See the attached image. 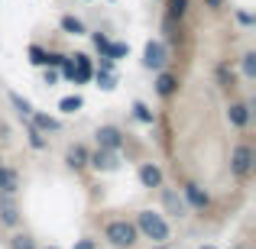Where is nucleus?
<instances>
[{
    "mask_svg": "<svg viewBox=\"0 0 256 249\" xmlns=\"http://www.w3.org/2000/svg\"><path fill=\"white\" fill-rule=\"evenodd\" d=\"M133 227H136V233H140V237L152 240V246L169 243V237H172L169 224H166V217H162L159 211H140L136 217H133Z\"/></svg>",
    "mask_w": 256,
    "mask_h": 249,
    "instance_id": "obj_1",
    "label": "nucleus"
},
{
    "mask_svg": "<svg viewBox=\"0 0 256 249\" xmlns=\"http://www.w3.org/2000/svg\"><path fill=\"white\" fill-rule=\"evenodd\" d=\"M104 240L110 246H117V249H133L140 243V233H136V227H133V220L114 217V220L104 224Z\"/></svg>",
    "mask_w": 256,
    "mask_h": 249,
    "instance_id": "obj_2",
    "label": "nucleus"
},
{
    "mask_svg": "<svg viewBox=\"0 0 256 249\" xmlns=\"http://www.w3.org/2000/svg\"><path fill=\"white\" fill-rule=\"evenodd\" d=\"M256 172V149L250 143H237L230 152V175L237 181H246Z\"/></svg>",
    "mask_w": 256,
    "mask_h": 249,
    "instance_id": "obj_3",
    "label": "nucleus"
},
{
    "mask_svg": "<svg viewBox=\"0 0 256 249\" xmlns=\"http://www.w3.org/2000/svg\"><path fill=\"white\" fill-rule=\"evenodd\" d=\"M62 75L68 78V81H75V84H84V81H91L94 78V65H91V58L88 55H68L65 58V65H62Z\"/></svg>",
    "mask_w": 256,
    "mask_h": 249,
    "instance_id": "obj_4",
    "label": "nucleus"
},
{
    "mask_svg": "<svg viewBox=\"0 0 256 249\" xmlns=\"http://www.w3.org/2000/svg\"><path fill=\"white\" fill-rule=\"evenodd\" d=\"M94 139H98V149H107V152H120L126 143V133L120 130V126H98L94 130Z\"/></svg>",
    "mask_w": 256,
    "mask_h": 249,
    "instance_id": "obj_5",
    "label": "nucleus"
},
{
    "mask_svg": "<svg viewBox=\"0 0 256 249\" xmlns=\"http://www.w3.org/2000/svg\"><path fill=\"white\" fill-rule=\"evenodd\" d=\"M159 198H162V211L169 214V217H175V220H185L188 214V204H185V198H182V191H175V188H159Z\"/></svg>",
    "mask_w": 256,
    "mask_h": 249,
    "instance_id": "obj_6",
    "label": "nucleus"
},
{
    "mask_svg": "<svg viewBox=\"0 0 256 249\" xmlns=\"http://www.w3.org/2000/svg\"><path fill=\"white\" fill-rule=\"evenodd\" d=\"M166 62H169V49H166V42H159V39H150L143 49V65L150 71H166Z\"/></svg>",
    "mask_w": 256,
    "mask_h": 249,
    "instance_id": "obj_7",
    "label": "nucleus"
},
{
    "mask_svg": "<svg viewBox=\"0 0 256 249\" xmlns=\"http://www.w3.org/2000/svg\"><path fill=\"white\" fill-rule=\"evenodd\" d=\"M182 198H185L188 211H208V207H211V194H208L198 181H185V185H182Z\"/></svg>",
    "mask_w": 256,
    "mask_h": 249,
    "instance_id": "obj_8",
    "label": "nucleus"
},
{
    "mask_svg": "<svg viewBox=\"0 0 256 249\" xmlns=\"http://www.w3.org/2000/svg\"><path fill=\"white\" fill-rule=\"evenodd\" d=\"M23 214H20V204H16V194H0V224L6 230H16Z\"/></svg>",
    "mask_w": 256,
    "mask_h": 249,
    "instance_id": "obj_9",
    "label": "nucleus"
},
{
    "mask_svg": "<svg viewBox=\"0 0 256 249\" xmlns=\"http://www.w3.org/2000/svg\"><path fill=\"white\" fill-rule=\"evenodd\" d=\"M88 168H94V172H117L120 168V152L94 149L91 156H88Z\"/></svg>",
    "mask_w": 256,
    "mask_h": 249,
    "instance_id": "obj_10",
    "label": "nucleus"
},
{
    "mask_svg": "<svg viewBox=\"0 0 256 249\" xmlns=\"http://www.w3.org/2000/svg\"><path fill=\"white\" fill-rule=\"evenodd\" d=\"M250 120H253L250 104H244V100H230V104H227V123H230V126L246 130V126H250Z\"/></svg>",
    "mask_w": 256,
    "mask_h": 249,
    "instance_id": "obj_11",
    "label": "nucleus"
},
{
    "mask_svg": "<svg viewBox=\"0 0 256 249\" xmlns=\"http://www.w3.org/2000/svg\"><path fill=\"white\" fill-rule=\"evenodd\" d=\"M88 156H91V149L82 143H72L68 149H65V165L72 168V172H84L88 168Z\"/></svg>",
    "mask_w": 256,
    "mask_h": 249,
    "instance_id": "obj_12",
    "label": "nucleus"
},
{
    "mask_svg": "<svg viewBox=\"0 0 256 249\" xmlns=\"http://www.w3.org/2000/svg\"><path fill=\"white\" fill-rule=\"evenodd\" d=\"M178 87H182L178 75H172V71H156V94H159L162 100L175 97V94H178Z\"/></svg>",
    "mask_w": 256,
    "mask_h": 249,
    "instance_id": "obj_13",
    "label": "nucleus"
},
{
    "mask_svg": "<svg viewBox=\"0 0 256 249\" xmlns=\"http://www.w3.org/2000/svg\"><path fill=\"white\" fill-rule=\"evenodd\" d=\"M140 185L143 188H162V168H159L156 162H143L140 165Z\"/></svg>",
    "mask_w": 256,
    "mask_h": 249,
    "instance_id": "obj_14",
    "label": "nucleus"
},
{
    "mask_svg": "<svg viewBox=\"0 0 256 249\" xmlns=\"http://www.w3.org/2000/svg\"><path fill=\"white\" fill-rule=\"evenodd\" d=\"M26 123H30L32 130H39L42 136H46V133H58V130H62V123H58L56 117H49V113H39V110L32 113V117L26 120Z\"/></svg>",
    "mask_w": 256,
    "mask_h": 249,
    "instance_id": "obj_15",
    "label": "nucleus"
},
{
    "mask_svg": "<svg viewBox=\"0 0 256 249\" xmlns=\"http://www.w3.org/2000/svg\"><path fill=\"white\" fill-rule=\"evenodd\" d=\"M20 191V172L10 165H0V194H16Z\"/></svg>",
    "mask_w": 256,
    "mask_h": 249,
    "instance_id": "obj_16",
    "label": "nucleus"
},
{
    "mask_svg": "<svg viewBox=\"0 0 256 249\" xmlns=\"http://www.w3.org/2000/svg\"><path fill=\"white\" fill-rule=\"evenodd\" d=\"M58 26H62V32H68V36H84V23L78 16H72V13H65L62 19H58Z\"/></svg>",
    "mask_w": 256,
    "mask_h": 249,
    "instance_id": "obj_17",
    "label": "nucleus"
},
{
    "mask_svg": "<svg viewBox=\"0 0 256 249\" xmlns=\"http://www.w3.org/2000/svg\"><path fill=\"white\" fill-rule=\"evenodd\" d=\"M10 104H13V107H16V113H20V120H30V117H32V113H36V110H32V104H30V100H26V97H20V94H16V91H10Z\"/></svg>",
    "mask_w": 256,
    "mask_h": 249,
    "instance_id": "obj_18",
    "label": "nucleus"
},
{
    "mask_svg": "<svg viewBox=\"0 0 256 249\" xmlns=\"http://www.w3.org/2000/svg\"><path fill=\"white\" fill-rule=\"evenodd\" d=\"M6 246L10 249H39L36 240H32V233H13V237L6 240Z\"/></svg>",
    "mask_w": 256,
    "mask_h": 249,
    "instance_id": "obj_19",
    "label": "nucleus"
},
{
    "mask_svg": "<svg viewBox=\"0 0 256 249\" xmlns=\"http://www.w3.org/2000/svg\"><path fill=\"white\" fill-rule=\"evenodd\" d=\"M188 13V0H166V19H182Z\"/></svg>",
    "mask_w": 256,
    "mask_h": 249,
    "instance_id": "obj_20",
    "label": "nucleus"
},
{
    "mask_svg": "<svg viewBox=\"0 0 256 249\" xmlns=\"http://www.w3.org/2000/svg\"><path fill=\"white\" fill-rule=\"evenodd\" d=\"M124 55H130V45H126V42H107V49H104V55H100V58L117 62V58H124Z\"/></svg>",
    "mask_w": 256,
    "mask_h": 249,
    "instance_id": "obj_21",
    "label": "nucleus"
},
{
    "mask_svg": "<svg viewBox=\"0 0 256 249\" xmlns=\"http://www.w3.org/2000/svg\"><path fill=\"white\" fill-rule=\"evenodd\" d=\"M214 75H218V84L220 87H234V84H237V75H234L230 65H218V68H214Z\"/></svg>",
    "mask_w": 256,
    "mask_h": 249,
    "instance_id": "obj_22",
    "label": "nucleus"
},
{
    "mask_svg": "<svg viewBox=\"0 0 256 249\" xmlns=\"http://www.w3.org/2000/svg\"><path fill=\"white\" fill-rule=\"evenodd\" d=\"M82 107H84L82 94H72V97H62V100H58V110H62V113H78Z\"/></svg>",
    "mask_w": 256,
    "mask_h": 249,
    "instance_id": "obj_23",
    "label": "nucleus"
},
{
    "mask_svg": "<svg viewBox=\"0 0 256 249\" xmlns=\"http://www.w3.org/2000/svg\"><path fill=\"white\" fill-rule=\"evenodd\" d=\"M240 68H244V78H256V52H244Z\"/></svg>",
    "mask_w": 256,
    "mask_h": 249,
    "instance_id": "obj_24",
    "label": "nucleus"
},
{
    "mask_svg": "<svg viewBox=\"0 0 256 249\" xmlns=\"http://www.w3.org/2000/svg\"><path fill=\"white\" fill-rule=\"evenodd\" d=\"M133 117H136L140 123H152V120H156V117H152V110L143 104V100H136V104H133Z\"/></svg>",
    "mask_w": 256,
    "mask_h": 249,
    "instance_id": "obj_25",
    "label": "nucleus"
},
{
    "mask_svg": "<svg viewBox=\"0 0 256 249\" xmlns=\"http://www.w3.org/2000/svg\"><path fill=\"white\" fill-rule=\"evenodd\" d=\"M46 58H49V52H46L42 45H30V62L36 65V68H46Z\"/></svg>",
    "mask_w": 256,
    "mask_h": 249,
    "instance_id": "obj_26",
    "label": "nucleus"
},
{
    "mask_svg": "<svg viewBox=\"0 0 256 249\" xmlns=\"http://www.w3.org/2000/svg\"><path fill=\"white\" fill-rule=\"evenodd\" d=\"M26 136H30V146H32V149H46V136L39 130H32L30 123H26Z\"/></svg>",
    "mask_w": 256,
    "mask_h": 249,
    "instance_id": "obj_27",
    "label": "nucleus"
},
{
    "mask_svg": "<svg viewBox=\"0 0 256 249\" xmlns=\"http://www.w3.org/2000/svg\"><path fill=\"white\" fill-rule=\"evenodd\" d=\"M94 78H98V87H100V91H114V87H117V78H114V75H104V71H94Z\"/></svg>",
    "mask_w": 256,
    "mask_h": 249,
    "instance_id": "obj_28",
    "label": "nucleus"
},
{
    "mask_svg": "<svg viewBox=\"0 0 256 249\" xmlns=\"http://www.w3.org/2000/svg\"><path fill=\"white\" fill-rule=\"evenodd\" d=\"M91 39H94V45H98V52H100V55H104V49H107V42H110V39H107L104 32H94Z\"/></svg>",
    "mask_w": 256,
    "mask_h": 249,
    "instance_id": "obj_29",
    "label": "nucleus"
},
{
    "mask_svg": "<svg viewBox=\"0 0 256 249\" xmlns=\"http://www.w3.org/2000/svg\"><path fill=\"white\" fill-rule=\"evenodd\" d=\"M72 249H98V243H94L91 237H82V240H78V243L72 246Z\"/></svg>",
    "mask_w": 256,
    "mask_h": 249,
    "instance_id": "obj_30",
    "label": "nucleus"
},
{
    "mask_svg": "<svg viewBox=\"0 0 256 249\" xmlns=\"http://www.w3.org/2000/svg\"><path fill=\"white\" fill-rule=\"evenodd\" d=\"M98 71H104V75H114V62H110V58H100Z\"/></svg>",
    "mask_w": 256,
    "mask_h": 249,
    "instance_id": "obj_31",
    "label": "nucleus"
},
{
    "mask_svg": "<svg viewBox=\"0 0 256 249\" xmlns=\"http://www.w3.org/2000/svg\"><path fill=\"white\" fill-rule=\"evenodd\" d=\"M42 81H46V84H56V81H58V71H56V68H46Z\"/></svg>",
    "mask_w": 256,
    "mask_h": 249,
    "instance_id": "obj_32",
    "label": "nucleus"
},
{
    "mask_svg": "<svg viewBox=\"0 0 256 249\" xmlns=\"http://www.w3.org/2000/svg\"><path fill=\"white\" fill-rule=\"evenodd\" d=\"M237 19H240V23H244V26H250V23H253V16H250V13H244V10L237 13Z\"/></svg>",
    "mask_w": 256,
    "mask_h": 249,
    "instance_id": "obj_33",
    "label": "nucleus"
},
{
    "mask_svg": "<svg viewBox=\"0 0 256 249\" xmlns=\"http://www.w3.org/2000/svg\"><path fill=\"white\" fill-rule=\"evenodd\" d=\"M208 6H211V10H220V6H224V0H204Z\"/></svg>",
    "mask_w": 256,
    "mask_h": 249,
    "instance_id": "obj_34",
    "label": "nucleus"
},
{
    "mask_svg": "<svg viewBox=\"0 0 256 249\" xmlns=\"http://www.w3.org/2000/svg\"><path fill=\"white\" fill-rule=\"evenodd\" d=\"M152 249H169V243H159V246H152Z\"/></svg>",
    "mask_w": 256,
    "mask_h": 249,
    "instance_id": "obj_35",
    "label": "nucleus"
},
{
    "mask_svg": "<svg viewBox=\"0 0 256 249\" xmlns=\"http://www.w3.org/2000/svg\"><path fill=\"white\" fill-rule=\"evenodd\" d=\"M201 249H214V246H201Z\"/></svg>",
    "mask_w": 256,
    "mask_h": 249,
    "instance_id": "obj_36",
    "label": "nucleus"
},
{
    "mask_svg": "<svg viewBox=\"0 0 256 249\" xmlns=\"http://www.w3.org/2000/svg\"><path fill=\"white\" fill-rule=\"evenodd\" d=\"M0 165H4V159H0Z\"/></svg>",
    "mask_w": 256,
    "mask_h": 249,
    "instance_id": "obj_37",
    "label": "nucleus"
},
{
    "mask_svg": "<svg viewBox=\"0 0 256 249\" xmlns=\"http://www.w3.org/2000/svg\"><path fill=\"white\" fill-rule=\"evenodd\" d=\"M49 249H56V246H49Z\"/></svg>",
    "mask_w": 256,
    "mask_h": 249,
    "instance_id": "obj_38",
    "label": "nucleus"
}]
</instances>
